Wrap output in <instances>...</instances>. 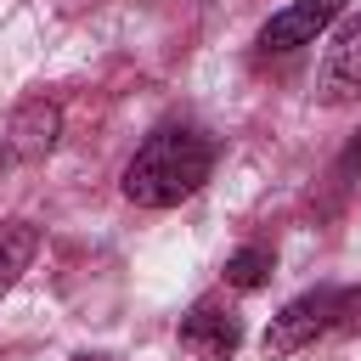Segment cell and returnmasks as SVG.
<instances>
[{
  "label": "cell",
  "instance_id": "6da1fadb",
  "mask_svg": "<svg viewBox=\"0 0 361 361\" xmlns=\"http://www.w3.org/2000/svg\"><path fill=\"white\" fill-rule=\"evenodd\" d=\"M209 169H214L209 135H197L186 124H164L124 164V197L135 209H175V203H186L209 180Z\"/></svg>",
  "mask_w": 361,
  "mask_h": 361
},
{
  "label": "cell",
  "instance_id": "7a4b0ae2",
  "mask_svg": "<svg viewBox=\"0 0 361 361\" xmlns=\"http://www.w3.org/2000/svg\"><path fill=\"white\" fill-rule=\"evenodd\" d=\"M322 333H333V288H310V293H299V299H288L276 316H271V327H265V361H282V355H293V350H305L310 338H322Z\"/></svg>",
  "mask_w": 361,
  "mask_h": 361
},
{
  "label": "cell",
  "instance_id": "3957f363",
  "mask_svg": "<svg viewBox=\"0 0 361 361\" xmlns=\"http://www.w3.org/2000/svg\"><path fill=\"white\" fill-rule=\"evenodd\" d=\"M355 96H361V11L333 28L327 56H322V73H316V102L322 107H344Z\"/></svg>",
  "mask_w": 361,
  "mask_h": 361
},
{
  "label": "cell",
  "instance_id": "277c9868",
  "mask_svg": "<svg viewBox=\"0 0 361 361\" xmlns=\"http://www.w3.org/2000/svg\"><path fill=\"white\" fill-rule=\"evenodd\" d=\"M237 344H243V322H237L226 305L197 299V305L180 316V350H186L192 361H231Z\"/></svg>",
  "mask_w": 361,
  "mask_h": 361
},
{
  "label": "cell",
  "instance_id": "5b68a950",
  "mask_svg": "<svg viewBox=\"0 0 361 361\" xmlns=\"http://www.w3.org/2000/svg\"><path fill=\"white\" fill-rule=\"evenodd\" d=\"M344 0H293L282 6L265 28H259V51H299V45H316V34L327 23H338Z\"/></svg>",
  "mask_w": 361,
  "mask_h": 361
},
{
  "label": "cell",
  "instance_id": "8992f818",
  "mask_svg": "<svg viewBox=\"0 0 361 361\" xmlns=\"http://www.w3.org/2000/svg\"><path fill=\"white\" fill-rule=\"evenodd\" d=\"M56 135H62L56 102L28 96V102L11 113V124H6V135H0V152H11V158H45V152L56 147Z\"/></svg>",
  "mask_w": 361,
  "mask_h": 361
},
{
  "label": "cell",
  "instance_id": "52a82bcc",
  "mask_svg": "<svg viewBox=\"0 0 361 361\" xmlns=\"http://www.w3.org/2000/svg\"><path fill=\"white\" fill-rule=\"evenodd\" d=\"M39 254V231L28 220H6L0 226V299L17 288V276L28 271V259Z\"/></svg>",
  "mask_w": 361,
  "mask_h": 361
},
{
  "label": "cell",
  "instance_id": "ba28073f",
  "mask_svg": "<svg viewBox=\"0 0 361 361\" xmlns=\"http://www.w3.org/2000/svg\"><path fill=\"white\" fill-rule=\"evenodd\" d=\"M226 282H231L237 293H254V288H265V282H271V248H259V243L237 248V254L226 259Z\"/></svg>",
  "mask_w": 361,
  "mask_h": 361
},
{
  "label": "cell",
  "instance_id": "9c48e42d",
  "mask_svg": "<svg viewBox=\"0 0 361 361\" xmlns=\"http://www.w3.org/2000/svg\"><path fill=\"white\" fill-rule=\"evenodd\" d=\"M361 327V288L333 293V333H355Z\"/></svg>",
  "mask_w": 361,
  "mask_h": 361
},
{
  "label": "cell",
  "instance_id": "30bf717a",
  "mask_svg": "<svg viewBox=\"0 0 361 361\" xmlns=\"http://www.w3.org/2000/svg\"><path fill=\"white\" fill-rule=\"evenodd\" d=\"M73 361H107V355H73Z\"/></svg>",
  "mask_w": 361,
  "mask_h": 361
}]
</instances>
